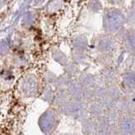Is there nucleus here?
<instances>
[{
    "instance_id": "nucleus-1",
    "label": "nucleus",
    "mask_w": 135,
    "mask_h": 135,
    "mask_svg": "<svg viewBox=\"0 0 135 135\" xmlns=\"http://www.w3.org/2000/svg\"><path fill=\"white\" fill-rule=\"evenodd\" d=\"M135 123L133 120L126 119L122 123V132L124 134H131L134 132Z\"/></svg>"
},
{
    "instance_id": "nucleus-2",
    "label": "nucleus",
    "mask_w": 135,
    "mask_h": 135,
    "mask_svg": "<svg viewBox=\"0 0 135 135\" xmlns=\"http://www.w3.org/2000/svg\"><path fill=\"white\" fill-rule=\"evenodd\" d=\"M110 22L112 25V26H120V25L123 23V16L121 13L115 11L112 14H111V19H110Z\"/></svg>"
},
{
    "instance_id": "nucleus-3",
    "label": "nucleus",
    "mask_w": 135,
    "mask_h": 135,
    "mask_svg": "<svg viewBox=\"0 0 135 135\" xmlns=\"http://www.w3.org/2000/svg\"><path fill=\"white\" fill-rule=\"evenodd\" d=\"M125 80L128 84H135V75L133 74H128L125 75Z\"/></svg>"
}]
</instances>
